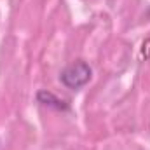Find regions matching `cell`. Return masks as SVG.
I'll return each mask as SVG.
<instances>
[{"label":"cell","mask_w":150,"mask_h":150,"mask_svg":"<svg viewBox=\"0 0 150 150\" xmlns=\"http://www.w3.org/2000/svg\"><path fill=\"white\" fill-rule=\"evenodd\" d=\"M91 74H93L91 67L86 61L79 59V61H74L72 65H68L61 72V82L70 89H79V87H82L89 82Z\"/></svg>","instance_id":"obj_1"}]
</instances>
